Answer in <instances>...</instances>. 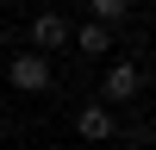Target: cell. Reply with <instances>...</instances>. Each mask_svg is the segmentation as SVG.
Here are the masks:
<instances>
[{"instance_id":"obj_1","label":"cell","mask_w":156,"mask_h":150,"mask_svg":"<svg viewBox=\"0 0 156 150\" xmlns=\"http://www.w3.org/2000/svg\"><path fill=\"white\" fill-rule=\"evenodd\" d=\"M6 81H12V94H50V88H56V69H50V56H44V50H31V44H25L19 56L6 62Z\"/></svg>"},{"instance_id":"obj_2","label":"cell","mask_w":156,"mask_h":150,"mask_svg":"<svg viewBox=\"0 0 156 150\" xmlns=\"http://www.w3.org/2000/svg\"><path fill=\"white\" fill-rule=\"evenodd\" d=\"M137 94H144V69H137V62H112V69L100 75V100H106V106H131Z\"/></svg>"},{"instance_id":"obj_3","label":"cell","mask_w":156,"mask_h":150,"mask_svg":"<svg viewBox=\"0 0 156 150\" xmlns=\"http://www.w3.org/2000/svg\"><path fill=\"white\" fill-rule=\"evenodd\" d=\"M75 138H87V144L119 138V119H112V106H106V100H81V106H75Z\"/></svg>"},{"instance_id":"obj_4","label":"cell","mask_w":156,"mask_h":150,"mask_svg":"<svg viewBox=\"0 0 156 150\" xmlns=\"http://www.w3.org/2000/svg\"><path fill=\"white\" fill-rule=\"evenodd\" d=\"M25 38H31V50H62L69 44V12H56V6H44V12H31V25H25Z\"/></svg>"},{"instance_id":"obj_5","label":"cell","mask_w":156,"mask_h":150,"mask_svg":"<svg viewBox=\"0 0 156 150\" xmlns=\"http://www.w3.org/2000/svg\"><path fill=\"white\" fill-rule=\"evenodd\" d=\"M69 44L81 50V56H106V50H112V25H100V19H81V25H69Z\"/></svg>"},{"instance_id":"obj_6","label":"cell","mask_w":156,"mask_h":150,"mask_svg":"<svg viewBox=\"0 0 156 150\" xmlns=\"http://www.w3.org/2000/svg\"><path fill=\"white\" fill-rule=\"evenodd\" d=\"M125 12H131V0H87V19H100V25H119Z\"/></svg>"},{"instance_id":"obj_7","label":"cell","mask_w":156,"mask_h":150,"mask_svg":"<svg viewBox=\"0 0 156 150\" xmlns=\"http://www.w3.org/2000/svg\"><path fill=\"white\" fill-rule=\"evenodd\" d=\"M150 150H156V138H150Z\"/></svg>"},{"instance_id":"obj_8","label":"cell","mask_w":156,"mask_h":150,"mask_svg":"<svg viewBox=\"0 0 156 150\" xmlns=\"http://www.w3.org/2000/svg\"><path fill=\"white\" fill-rule=\"evenodd\" d=\"M0 38H6V31H0Z\"/></svg>"}]
</instances>
